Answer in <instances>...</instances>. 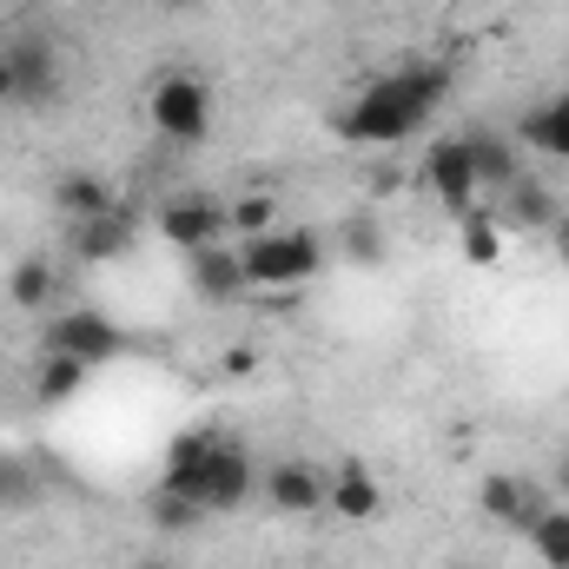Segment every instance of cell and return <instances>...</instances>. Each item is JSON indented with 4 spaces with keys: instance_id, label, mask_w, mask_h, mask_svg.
Instances as JSON below:
<instances>
[{
    "instance_id": "1",
    "label": "cell",
    "mask_w": 569,
    "mask_h": 569,
    "mask_svg": "<svg viewBox=\"0 0 569 569\" xmlns=\"http://www.w3.org/2000/svg\"><path fill=\"white\" fill-rule=\"evenodd\" d=\"M450 100V67L418 60L398 73H378L351 93V107L331 113V133L345 146H405L411 133H425L430 113Z\"/></svg>"
},
{
    "instance_id": "2",
    "label": "cell",
    "mask_w": 569,
    "mask_h": 569,
    "mask_svg": "<svg viewBox=\"0 0 569 569\" xmlns=\"http://www.w3.org/2000/svg\"><path fill=\"white\" fill-rule=\"evenodd\" d=\"M239 259H246V279L252 291L266 284V291H284V284H305L325 272V239L311 232V226H272V232H259V239H239Z\"/></svg>"
},
{
    "instance_id": "3",
    "label": "cell",
    "mask_w": 569,
    "mask_h": 569,
    "mask_svg": "<svg viewBox=\"0 0 569 569\" xmlns=\"http://www.w3.org/2000/svg\"><path fill=\"white\" fill-rule=\"evenodd\" d=\"M146 120H152L159 140L206 146L212 140V93H206V80L186 73V67H166V73L152 80V93H146Z\"/></svg>"
},
{
    "instance_id": "4",
    "label": "cell",
    "mask_w": 569,
    "mask_h": 569,
    "mask_svg": "<svg viewBox=\"0 0 569 569\" xmlns=\"http://www.w3.org/2000/svg\"><path fill=\"white\" fill-rule=\"evenodd\" d=\"M252 497H259L252 443H246V437H212V457H206V470H199L192 503H199L206 517H232V510H246Z\"/></svg>"
},
{
    "instance_id": "5",
    "label": "cell",
    "mask_w": 569,
    "mask_h": 569,
    "mask_svg": "<svg viewBox=\"0 0 569 569\" xmlns=\"http://www.w3.org/2000/svg\"><path fill=\"white\" fill-rule=\"evenodd\" d=\"M60 93V53L47 33H13L0 47V100H20V107H47Z\"/></svg>"
},
{
    "instance_id": "6",
    "label": "cell",
    "mask_w": 569,
    "mask_h": 569,
    "mask_svg": "<svg viewBox=\"0 0 569 569\" xmlns=\"http://www.w3.org/2000/svg\"><path fill=\"white\" fill-rule=\"evenodd\" d=\"M40 351H53V358H80V365H107V358L127 351V331H120L107 311L73 305V311H60V318L40 331Z\"/></svg>"
},
{
    "instance_id": "7",
    "label": "cell",
    "mask_w": 569,
    "mask_h": 569,
    "mask_svg": "<svg viewBox=\"0 0 569 569\" xmlns=\"http://www.w3.org/2000/svg\"><path fill=\"white\" fill-rule=\"evenodd\" d=\"M159 239L172 246V252H206V246H226L232 239V212L219 206V199H206V192H179V199H166L159 206Z\"/></svg>"
},
{
    "instance_id": "8",
    "label": "cell",
    "mask_w": 569,
    "mask_h": 569,
    "mask_svg": "<svg viewBox=\"0 0 569 569\" xmlns=\"http://www.w3.org/2000/svg\"><path fill=\"white\" fill-rule=\"evenodd\" d=\"M418 179L430 186V199H437L443 212H457V219H463V212L477 206V192H483V186H477V166H470V146H463V133H450V140L430 146Z\"/></svg>"
},
{
    "instance_id": "9",
    "label": "cell",
    "mask_w": 569,
    "mask_h": 569,
    "mask_svg": "<svg viewBox=\"0 0 569 569\" xmlns=\"http://www.w3.org/2000/svg\"><path fill=\"white\" fill-rule=\"evenodd\" d=\"M186 284H192V298L199 305H212V311H226V305H239L252 279H246V259H239V246L226 239V246H206V252H192L186 259Z\"/></svg>"
},
{
    "instance_id": "10",
    "label": "cell",
    "mask_w": 569,
    "mask_h": 569,
    "mask_svg": "<svg viewBox=\"0 0 569 569\" xmlns=\"http://www.w3.org/2000/svg\"><path fill=\"white\" fill-rule=\"evenodd\" d=\"M463 146H470V166H477V186L497 199V192H510L517 179H523V140L517 133H497V127H470L463 133Z\"/></svg>"
},
{
    "instance_id": "11",
    "label": "cell",
    "mask_w": 569,
    "mask_h": 569,
    "mask_svg": "<svg viewBox=\"0 0 569 569\" xmlns=\"http://www.w3.org/2000/svg\"><path fill=\"white\" fill-rule=\"evenodd\" d=\"M325 510H338L345 523H371V517L385 510V483H378V470L358 463V457H345V463L325 477Z\"/></svg>"
},
{
    "instance_id": "12",
    "label": "cell",
    "mask_w": 569,
    "mask_h": 569,
    "mask_svg": "<svg viewBox=\"0 0 569 569\" xmlns=\"http://www.w3.org/2000/svg\"><path fill=\"white\" fill-rule=\"evenodd\" d=\"M67 246H73V259H80V266H113V259H127V252H133V212H127V206H113V212H100V219L67 226Z\"/></svg>"
},
{
    "instance_id": "13",
    "label": "cell",
    "mask_w": 569,
    "mask_h": 569,
    "mask_svg": "<svg viewBox=\"0 0 569 569\" xmlns=\"http://www.w3.org/2000/svg\"><path fill=\"white\" fill-rule=\"evenodd\" d=\"M490 212H497V226H503V232H550V226L563 219L557 192H550L543 179H530V172H523L510 192H497V206H490Z\"/></svg>"
},
{
    "instance_id": "14",
    "label": "cell",
    "mask_w": 569,
    "mask_h": 569,
    "mask_svg": "<svg viewBox=\"0 0 569 569\" xmlns=\"http://www.w3.org/2000/svg\"><path fill=\"white\" fill-rule=\"evenodd\" d=\"M259 490H266V503H272L279 517H311V510H325V477H318L311 463H298V457H279Z\"/></svg>"
},
{
    "instance_id": "15",
    "label": "cell",
    "mask_w": 569,
    "mask_h": 569,
    "mask_svg": "<svg viewBox=\"0 0 569 569\" xmlns=\"http://www.w3.org/2000/svg\"><path fill=\"white\" fill-rule=\"evenodd\" d=\"M517 140L530 146V152H543V159H563L569 166V80L550 93V100H537L517 127H510Z\"/></svg>"
},
{
    "instance_id": "16",
    "label": "cell",
    "mask_w": 569,
    "mask_h": 569,
    "mask_svg": "<svg viewBox=\"0 0 569 569\" xmlns=\"http://www.w3.org/2000/svg\"><path fill=\"white\" fill-rule=\"evenodd\" d=\"M212 437H219V430H179V437L166 443L159 483L179 490V497H192V490H199V470H206V457H212Z\"/></svg>"
},
{
    "instance_id": "17",
    "label": "cell",
    "mask_w": 569,
    "mask_h": 569,
    "mask_svg": "<svg viewBox=\"0 0 569 569\" xmlns=\"http://www.w3.org/2000/svg\"><path fill=\"white\" fill-rule=\"evenodd\" d=\"M53 206H60L67 226L100 219V212H113V186H107L100 172H60V179H53Z\"/></svg>"
},
{
    "instance_id": "18",
    "label": "cell",
    "mask_w": 569,
    "mask_h": 569,
    "mask_svg": "<svg viewBox=\"0 0 569 569\" xmlns=\"http://www.w3.org/2000/svg\"><path fill=\"white\" fill-rule=\"evenodd\" d=\"M331 252H338L345 266H365V272H371V266H385V259H391V239L378 232V219H365V212H358V219H338Z\"/></svg>"
},
{
    "instance_id": "19",
    "label": "cell",
    "mask_w": 569,
    "mask_h": 569,
    "mask_svg": "<svg viewBox=\"0 0 569 569\" xmlns=\"http://www.w3.org/2000/svg\"><path fill=\"white\" fill-rule=\"evenodd\" d=\"M457 246H463V259H470L477 272H490V266L503 259V226H497V212H490V206H470V212L457 219Z\"/></svg>"
},
{
    "instance_id": "20",
    "label": "cell",
    "mask_w": 569,
    "mask_h": 569,
    "mask_svg": "<svg viewBox=\"0 0 569 569\" xmlns=\"http://www.w3.org/2000/svg\"><path fill=\"white\" fill-rule=\"evenodd\" d=\"M530 483H537V477H510V470H490V477L477 483V510H483L490 523H510V530H517V517H523V497H530Z\"/></svg>"
},
{
    "instance_id": "21",
    "label": "cell",
    "mask_w": 569,
    "mask_h": 569,
    "mask_svg": "<svg viewBox=\"0 0 569 569\" xmlns=\"http://www.w3.org/2000/svg\"><path fill=\"white\" fill-rule=\"evenodd\" d=\"M53 291H60V266H53V259H20V266L7 272V298H13L20 311L53 305Z\"/></svg>"
},
{
    "instance_id": "22",
    "label": "cell",
    "mask_w": 569,
    "mask_h": 569,
    "mask_svg": "<svg viewBox=\"0 0 569 569\" xmlns=\"http://www.w3.org/2000/svg\"><path fill=\"white\" fill-rule=\"evenodd\" d=\"M87 371H93V365L47 351V358H40V378H33V398H40V405H73V398L87 391Z\"/></svg>"
},
{
    "instance_id": "23",
    "label": "cell",
    "mask_w": 569,
    "mask_h": 569,
    "mask_svg": "<svg viewBox=\"0 0 569 569\" xmlns=\"http://www.w3.org/2000/svg\"><path fill=\"white\" fill-rule=\"evenodd\" d=\"M146 523H152L159 537H192V530L206 523V510H199L192 497H179V490H166V483H159V490L146 497Z\"/></svg>"
},
{
    "instance_id": "24",
    "label": "cell",
    "mask_w": 569,
    "mask_h": 569,
    "mask_svg": "<svg viewBox=\"0 0 569 569\" xmlns=\"http://www.w3.org/2000/svg\"><path fill=\"white\" fill-rule=\"evenodd\" d=\"M523 543L537 550V563L543 569H569V503H550V517H543Z\"/></svg>"
},
{
    "instance_id": "25",
    "label": "cell",
    "mask_w": 569,
    "mask_h": 569,
    "mask_svg": "<svg viewBox=\"0 0 569 569\" xmlns=\"http://www.w3.org/2000/svg\"><path fill=\"white\" fill-rule=\"evenodd\" d=\"M226 212H232V232H239V239H259V232L284 226V219H279V199H272V192H246V199H232Z\"/></svg>"
},
{
    "instance_id": "26",
    "label": "cell",
    "mask_w": 569,
    "mask_h": 569,
    "mask_svg": "<svg viewBox=\"0 0 569 569\" xmlns=\"http://www.w3.org/2000/svg\"><path fill=\"white\" fill-rule=\"evenodd\" d=\"M0 503L13 510V503H33V477L13 463V457H0Z\"/></svg>"
},
{
    "instance_id": "27",
    "label": "cell",
    "mask_w": 569,
    "mask_h": 569,
    "mask_svg": "<svg viewBox=\"0 0 569 569\" xmlns=\"http://www.w3.org/2000/svg\"><path fill=\"white\" fill-rule=\"evenodd\" d=\"M550 490H557V503H569V443L557 450V470H550Z\"/></svg>"
},
{
    "instance_id": "28",
    "label": "cell",
    "mask_w": 569,
    "mask_h": 569,
    "mask_svg": "<svg viewBox=\"0 0 569 569\" xmlns=\"http://www.w3.org/2000/svg\"><path fill=\"white\" fill-rule=\"evenodd\" d=\"M550 246H557V259H563V266H569V212H563V219H557V226H550Z\"/></svg>"
},
{
    "instance_id": "29",
    "label": "cell",
    "mask_w": 569,
    "mask_h": 569,
    "mask_svg": "<svg viewBox=\"0 0 569 569\" xmlns=\"http://www.w3.org/2000/svg\"><path fill=\"white\" fill-rule=\"evenodd\" d=\"M252 371V351H226V378H246Z\"/></svg>"
},
{
    "instance_id": "30",
    "label": "cell",
    "mask_w": 569,
    "mask_h": 569,
    "mask_svg": "<svg viewBox=\"0 0 569 569\" xmlns=\"http://www.w3.org/2000/svg\"><path fill=\"white\" fill-rule=\"evenodd\" d=\"M152 7H166V13H186V7H192V0H152Z\"/></svg>"
},
{
    "instance_id": "31",
    "label": "cell",
    "mask_w": 569,
    "mask_h": 569,
    "mask_svg": "<svg viewBox=\"0 0 569 569\" xmlns=\"http://www.w3.org/2000/svg\"><path fill=\"white\" fill-rule=\"evenodd\" d=\"M140 569H179V563H172V557H146Z\"/></svg>"
},
{
    "instance_id": "32",
    "label": "cell",
    "mask_w": 569,
    "mask_h": 569,
    "mask_svg": "<svg viewBox=\"0 0 569 569\" xmlns=\"http://www.w3.org/2000/svg\"><path fill=\"white\" fill-rule=\"evenodd\" d=\"M443 569H483V563H443Z\"/></svg>"
}]
</instances>
